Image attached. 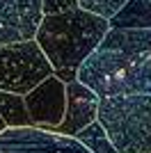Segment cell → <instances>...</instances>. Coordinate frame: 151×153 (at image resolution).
Listing matches in <instances>:
<instances>
[{
    "label": "cell",
    "mask_w": 151,
    "mask_h": 153,
    "mask_svg": "<svg viewBox=\"0 0 151 153\" xmlns=\"http://www.w3.org/2000/svg\"><path fill=\"white\" fill-rule=\"evenodd\" d=\"M99 98L151 94V27L108 30L76 76Z\"/></svg>",
    "instance_id": "cell-1"
},
{
    "label": "cell",
    "mask_w": 151,
    "mask_h": 153,
    "mask_svg": "<svg viewBox=\"0 0 151 153\" xmlns=\"http://www.w3.org/2000/svg\"><path fill=\"white\" fill-rule=\"evenodd\" d=\"M108 30V21L82 9H73L60 16H44L34 34V44L48 59L53 76L69 85L76 80L82 62L103 41Z\"/></svg>",
    "instance_id": "cell-2"
},
{
    "label": "cell",
    "mask_w": 151,
    "mask_h": 153,
    "mask_svg": "<svg viewBox=\"0 0 151 153\" xmlns=\"http://www.w3.org/2000/svg\"><path fill=\"white\" fill-rule=\"evenodd\" d=\"M96 121L117 153H151V94L99 98Z\"/></svg>",
    "instance_id": "cell-3"
},
{
    "label": "cell",
    "mask_w": 151,
    "mask_h": 153,
    "mask_svg": "<svg viewBox=\"0 0 151 153\" xmlns=\"http://www.w3.org/2000/svg\"><path fill=\"white\" fill-rule=\"evenodd\" d=\"M48 76L53 69L34 39L0 46V91L25 96Z\"/></svg>",
    "instance_id": "cell-4"
},
{
    "label": "cell",
    "mask_w": 151,
    "mask_h": 153,
    "mask_svg": "<svg viewBox=\"0 0 151 153\" xmlns=\"http://www.w3.org/2000/svg\"><path fill=\"white\" fill-rule=\"evenodd\" d=\"M0 153H89L78 140L41 128H5L0 133Z\"/></svg>",
    "instance_id": "cell-5"
},
{
    "label": "cell",
    "mask_w": 151,
    "mask_h": 153,
    "mask_svg": "<svg viewBox=\"0 0 151 153\" xmlns=\"http://www.w3.org/2000/svg\"><path fill=\"white\" fill-rule=\"evenodd\" d=\"M28 117L37 128H55L62 123L64 108H67V85L60 82L55 76H48L46 80L23 96Z\"/></svg>",
    "instance_id": "cell-6"
},
{
    "label": "cell",
    "mask_w": 151,
    "mask_h": 153,
    "mask_svg": "<svg viewBox=\"0 0 151 153\" xmlns=\"http://www.w3.org/2000/svg\"><path fill=\"white\" fill-rule=\"evenodd\" d=\"M41 19V0H0V46L34 39Z\"/></svg>",
    "instance_id": "cell-7"
},
{
    "label": "cell",
    "mask_w": 151,
    "mask_h": 153,
    "mask_svg": "<svg viewBox=\"0 0 151 153\" xmlns=\"http://www.w3.org/2000/svg\"><path fill=\"white\" fill-rule=\"evenodd\" d=\"M96 112H99V96L82 82L73 80L67 85V108H64L62 123L48 130L64 137H76L82 128L96 121Z\"/></svg>",
    "instance_id": "cell-8"
},
{
    "label": "cell",
    "mask_w": 151,
    "mask_h": 153,
    "mask_svg": "<svg viewBox=\"0 0 151 153\" xmlns=\"http://www.w3.org/2000/svg\"><path fill=\"white\" fill-rule=\"evenodd\" d=\"M110 30H149L151 0H126V5L108 21Z\"/></svg>",
    "instance_id": "cell-9"
},
{
    "label": "cell",
    "mask_w": 151,
    "mask_h": 153,
    "mask_svg": "<svg viewBox=\"0 0 151 153\" xmlns=\"http://www.w3.org/2000/svg\"><path fill=\"white\" fill-rule=\"evenodd\" d=\"M0 119L7 128H32V119L28 117L23 96L0 91Z\"/></svg>",
    "instance_id": "cell-10"
},
{
    "label": "cell",
    "mask_w": 151,
    "mask_h": 153,
    "mask_svg": "<svg viewBox=\"0 0 151 153\" xmlns=\"http://www.w3.org/2000/svg\"><path fill=\"white\" fill-rule=\"evenodd\" d=\"M73 140H78L89 153H117V151H114V146H112V142L108 140L105 130L101 128L99 121L89 123L87 128H82Z\"/></svg>",
    "instance_id": "cell-11"
},
{
    "label": "cell",
    "mask_w": 151,
    "mask_h": 153,
    "mask_svg": "<svg viewBox=\"0 0 151 153\" xmlns=\"http://www.w3.org/2000/svg\"><path fill=\"white\" fill-rule=\"evenodd\" d=\"M126 5V0H78V7L87 14H94L103 21H110Z\"/></svg>",
    "instance_id": "cell-12"
},
{
    "label": "cell",
    "mask_w": 151,
    "mask_h": 153,
    "mask_svg": "<svg viewBox=\"0 0 151 153\" xmlns=\"http://www.w3.org/2000/svg\"><path fill=\"white\" fill-rule=\"evenodd\" d=\"M78 7V0H41V14L44 16H60V14H69Z\"/></svg>",
    "instance_id": "cell-13"
},
{
    "label": "cell",
    "mask_w": 151,
    "mask_h": 153,
    "mask_svg": "<svg viewBox=\"0 0 151 153\" xmlns=\"http://www.w3.org/2000/svg\"><path fill=\"white\" fill-rule=\"evenodd\" d=\"M5 128H7V126H5V123H2V119H0V133H2V130H5Z\"/></svg>",
    "instance_id": "cell-14"
}]
</instances>
